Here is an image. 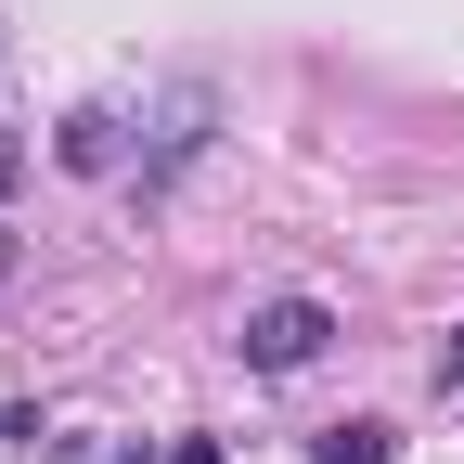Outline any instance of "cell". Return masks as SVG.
Returning a JSON list of instances; mask_svg holds the SVG:
<instances>
[{
    "label": "cell",
    "mask_w": 464,
    "mask_h": 464,
    "mask_svg": "<svg viewBox=\"0 0 464 464\" xmlns=\"http://www.w3.org/2000/svg\"><path fill=\"white\" fill-rule=\"evenodd\" d=\"M52 168H78V181H116V168H142V116H130V103H78L65 130H52Z\"/></svg>",
    "instance_id": "cell-2"
},
{
    "label": "cell",
    "mask_w": 464,
    "mask_h": 464,
    "mask_svg": "<svg viewBox=\"0 0 464 464\" xmlns=\"http://www.w3.org/2000/svg\"><path fill=\"white\" fill-rule=\"evenodd\" d=\"M439 387H451V400H464V323H451V348H439Z\"/></svg>",
    "instance_id": "cell-5"
},
{
    "label": "cell",
    "mask_w": 464,
    "mask_h": 464,
    "mask_svg": "<svg viewBox=\"0 0 464 464\" xmlns=\"http://www.w3.org/2000/svg\"><path fill=\"white\" fill-rule=\"evenodd\" d=\"M14 181H26V142H14V130H0V207H14Z\"/></svg>",
    "instance_id": "cell-4"
},
{
    "label": "cell",
    "mask_w": 464,
    "mask_h": 464,
    "mask_svg": "<svg viewBox=\"0 0 464 464\" xmlns=\"http://www.w3.org/2000/svg\"><path fill=\"white\" fill-rule=\"evenodd\" d=\"M387 451H400V439H387L374 413H348V426H323V439H310V464H387Z\"/></svg>",
    "instance_id": "cell-3"
},
{
    "label": "cell",
    "mask_w": 464,
    "mask_h": 464,
    "mask_svg": "<svg viewBox=\"0 0 464 464\" xmlns=\"http://www.w3.org/2000/svg\"><path fill=\"white\" fill-rule=\"evenodd\" d=\"M232 348H246V374H310L323 348H335V310L323 297H258Z\"/></svg>",
    "instance_id": "cell-1"
}]
</instances>
